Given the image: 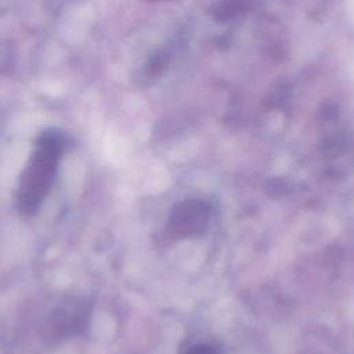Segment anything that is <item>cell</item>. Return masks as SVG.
<instances>
[{"label": "cell", "mask_w": 354, "mask_h": 354, "mask_svg": "<svg viewBox=\"0 0 354 354\" xmlns=\"http://www.w3.org/2000/svg\"><path fill=\"white\" fill-rule=\"evenodd\" d=\"M61 142L55 136H44L26 166L18 191V206L24 213H35L53 185Z\"/></svg>", "instance_id": "6da1fadb"}]
</instances>
